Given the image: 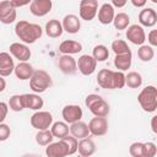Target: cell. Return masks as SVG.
I'll return each mask as SVG.
<instances>
[{"label":"cell","instance_id":"obj_1","mask_svg":"<svg viewBox=\"0 0 157 157\" xmlns=\"http://www.w3.org/2000/svg\"><path fill=\"white\" fill-rule=\"evenodd\" d=\"M15 33L25 44H33L42 37L43 29L37 23H31L26 20H21L15 25Z\"/></svg>","mask_w":157,"mask_h":157},{"label":"cell","instance_id":"obj_2","mask_svg":"<svg viewBox=\"0 0 157 157\" xmlns=\"http://www.w3.org/2000/svg\"><path fill=\"white\" fill-rule=\"evenodd\" d=\"M137 101H139L140 107L145 112H147V113L156 112V109H157V88L152 85L146 86L139 93Z\"/></svg>","mask_w":157,"mask_h":157},{"label":"cell","instance_id":"obj_3","mask_svg":"<svg viewBox=\"0 0 157 157\" xmlns=\"http://www.w3.org/2000/svg\"><path fill=\"white\" fill-rule=\"evenodd\" d=\"M53 85L50 75L44 70H34L29 78V87L34 93H43Z\"/></svg>","mask_w":157,"mask_h":157},{"label":"cell","instance_id":"obj_4","mask_svg":"<svg viewBox=\"0 0 157 157\" xmlns=\"http://www.w3.org/2000/svg\"><path fill=\"white\" fill-rule=\"evenodd\" d=\"M85 104L88 108V110L96 117H107L110 110L109 104L99 94L96 93L88 94L85 99Z\"/></svg>","mask_w":157,"mask_h":157},{"label":"cell","instance_id":"obj_5","mask_svg":"<svg viewBox=\"0 0 157 157\" xmlns=\"http://www.w3.org/2000/svg\"><path fill=\"white\" fill-rule=\"evenodd\" d=\"M98 0H81L78 6L80 18L85 21H92L97 16Z\"/></svg>","mask_w":157,"mask_h":157},{"label":"cell","instance_id":"obj_6","mask_svg":"<svg viewBox=\"0 0 157 157\" xmlns=\"http://www.w3.org/2000/svg\"><path fill=\"white\" fill-rule=\"evenodd\" d=\"M53 124V115L49 112L38 110L31 117V125L37 130L49 129Z\"/></svg>","mask_w":157,"mask_h":157},{"label":"cell","instance_id":"obj_7","mask_svg":"<svg viewBox=\"0 0 157 157\" xmlns=\"http://www.w3.org/2000/svg\"><path fill=\"white\" fill-rule=\"evenodd\" d=\"M17 16L16 7L12 6L10 0H2L0 1V22L4 25H10L15 22Z\"/></svg>","mask_w":157,"mask_h":157},{"label":"cell","instance_id":"obj_8","mask_svg":"<svg viewBox=\"0 0 157 157\" xmlns=\"http://www.w3.org/2000/svg\"><path fill=\"white\" fill-rule=\"evenodd\" d=\"M77 64V69L78 71L85 75V76H90L92 75L94 71H96V67H97V61L96 59L92 56V55H88V54H83L78 58V60L76 61Z\"/></svg>","mask_w":157,"mask_h":157},{"label":"cell","instance_id":"obj_9","mask_svg":"<svg viewBox=\"0 0 157 157\" xmlns=\"http://www.w3.org/2000/svg\"><path fill=\"white\" fill-rule=\"evenodd\" d=\"M90 134L94 136H103L108 132V120L105 117H96L92 118L88 123Z\"/></svg>","mask_w":157,"mask_h":157},{"label":"cell","instance_id":"obj_10","mask_svg":"<svg viewBox=\"0 0 157 157\" xmlns=\"http://www.w3.org/2000/svg\"><path fill=\"white\" fill-rule=\"evenodd\" d=\"M126 39L135 45H141L146 40V34L140 25H131L126 27Z\"/></svg>","mask_w":157,"mask_h":157},{"label":"cell","instance_id":"obj_11","mask_svg":"<svg viewBox=\"0 0 157 157\" xmlns=\"http://www.w3.org/2000/svg\"><path fill=\"white\" fill-rule=\"evenodd\" d=\"M61 115H63L65 123L72 124L77 120H81V118L83 115V112H82V108L77 104H67L63 108Z\"/></svg>","mask_w":157,"mask_h":157},{"label":"cell","instance_id":"obj_12","mask_svg":"<svg viewBox=\"0 0 157 157\" xmlns=\"http://www.w3.org/2000/svg\"><path fill=\"white\" fill-rule=\"evenodd\" d=\"M53 2L52 0H32L29 4V11L37 17H43L52 11Z\"/></svg>","mask_w":157,"mask_h":157},{"label":"cell","instance_id":"obj_13","mask_svg":"<svg viewBox=\"0 0 157 157\" xmlns=\"http://www.w3.org/2000/svg\"><path fill=\"white\" fill-rule=\"evenodd\" d=\"M58 65H59L60 71H61L63 74H65V75H74V74H76V71H77L76 60H75V58H72L70 54H63V55L59 58Z\"/></svg>","mask_w":157,"mask_h":157},{"label":"cell","instance_id":"obj_14","mask_svg":"<svg viewBox=\"0 0 157 157\" xmlns=\"http://www.w3.org/2000/svg\"><path fill=\"white\" fill-rule=\"evenodd\" d=\"M45 155L48 157H65V156H69V152H67V147L65 145V142L59 139V141L56 142H50L45 147Z\"/></svg>","mask_w":157,"mask_h":157},{"label":"cell","instance_id":"obj_15","mask_svg":"<svg viewBox=\"0 0 157 157\" xmlns=\"http://www.w3.org/2000/svg\"><path fill=\"white\" fill-rule=\"evenodd\" d=\"M10 54L18 61H27L31 58V49L25 43H12L10 45Z\"/></svg>","mask_w":157,"mask_h":157},{"label":"cell","instance_id":"obj_16","mask_svg":"<svg viewBox=\"0 0 157 157\" xmlns=\"http://www.w3.org/2000/svg\"><path fill=\"white\" fill-rule=\"evenodd\" d=\"M63 29L70 34H75L80 31L81 28V22H80V18L78 16L74 15V13H69L66 15L64 18H63Z\"/></svg>","mask_w":157,"mask_h":157},{"label":"cell","instance_id":"obj_17","mask_svg":"<svg viewBox=\"0 0 157 157\" xmlns=\"http://www.w3.org/2000/svg\"><path fill=\"white\" fill-rule=\"evenodd\" d=\"M139 22L144 27H153L157 23V12L152 7H146L139 13Z\"/></svg>","mask_w":157,"mask_h":157},{"label":"cell","instance_id":"obj_18","mask_svg":"<svg viewBox=\"0 0 157 157\" xmlns=\"http://www.w3.org/2000/svg\"><path fill=\"white\" fill-rule=\"evenodd\" d=\"M13 69H15V64H13L12 56L6 52H1L0 53V76L2 77L10 76L13 72Z\"/></svg>","mask_w":157,"mask_h":157},{"label":"cell","instance_id":"obj_19","mask_svg":"<svg viewBox=\"0 0 157 157\" xmlns=\"http://www.w3.org/2000/svg\"><path fill=\"white\" fill-rule=\"evenodd\" d=\"M97 15H98V21L102 23V25H109L113 22V18L115 16V12H114V6L112 4H108V2H104L97 11Z\"/></svg>","mask_w":157,"mask_h":157},{"label":"cell","instance_id":"obj_20","mask_svg":"<svg viewBox=\"0 0 157 157\" xmlns=\"http://www.w3.org/2000/svg\"><path fill=\"white\" fill-rule=\"evenodd\" d=\"M22 99L25 108L32 110H39L44 104L43 98L39 96V93H25L22 94Z\"/></svg>","mask_w":157,"mask_h":157},{"label":"cell","instance_id":"obj_21","mask_svg":"<svg viewBox=\"0 0 157 157\" xmlns=\"http://www.w3.org/2000/svg\"><path fill=\"white\" fill-rule=\"evenodd\" d=\"M113 70L102 69L98 71L97 75V83L105 90H114L113 88Z\"/></svg>","mask_w":157,"mask_h":157},{"label":"cell","instance_id":"obj_22","mask_svg":"<svg viewBox=\"0 0 157 157\" xmlns=\"http://www.w3.org/2000/svg\"><path fill=\"white\" fill-rule=\"evenodd\" d=\"M77 151L82 157H88L96 152V145L92 139L86 136L83 139H80V141L77 144Z\"/></svg>","mask_w":157,"mask_h":157},{"label":"cell","instance_id":"obj_23","mask_svg":"<svg viewBox=\"0 0 157 157\" xmlns=\"http://www.w3.org/2000/svg\"><path fill=\"white\" fill-rule=\"evenodd\" d=\"M33 67L31 64H28L27 61H20L15 69H13V72L16 75L17 78L22 80V81H26V80H29L32 74H33Z\"/></svg>","mask_w":157,"mask_h":157},{"label":"cell","instance_id":"obj_24","mask_svg":"<svg viewBox=\"0 0 157 157\" xmlns=\"http://www.w3.org/2000/svg\"><path fill=\"white\" fill-rule=\"evenodd\" d=\"M69 131L71 132L72 136H75L77 140L83 139L86 136L90 135V130H88V124H86L85 121L77 120L75 123H72L69 128Z\"/></svg>","mask_w":157,"mask_h":157},{"label":"cell","instance_id":"obj_25","mask_svg":"<svg viewBox=\"0 0 157 157\" xmlns=\"http://www.w3.org/2000/svg\"><path fill=\"white\" fill-rule=\"evenodd\" d=\"M82 50V44L77 40H64L60 43L59 45V52L63 53V54H78Z\"/></svg>","mask_w":157,"mask_h":157},{"label":"cell","instance_id":"obj_26","mask_svg":"<svg viewBox=\"0 0 157 157\" xmlns=\"http://www.w3.org/2000/svg\"><path fill=\"white\" fill-rule=\"evenodd\" d=\"M132 63V54L131 53H124V54H115L114 58V66L119 71H126L130 69Z\"/></svg>","mask_w":157,"mask_h":157},{"label":"cell","instance_id":"obj_27","mask_svg":"<svg viewBox=\"0 0 157 157\" xmlns=\"http://www.w3.org/2000/svg\"><path fill=\"white\" fill-rule=\"evenodd\" d=\"M45 33L48 37L50 38H59L64 29H63V25L59 20H49L47 23H45Z\"/></svg>","mask_w":157,"mask_h":157},{"label":"cell","instance_id":"obj_28","mask_svg":"<svg viewBox=\"0 0 157 157\" xmlns=\"http://www.w3.org/2000/svg\"><path fill=\"white\" fill-rule=\"evenodd\" d=\"M50 131H52L54 137L63 139L64 136H66L69 134V125L65 121H55L52 124Z\"/></svg>","mask_w":157,"mask_h":157},{"label":"cell","instance_id":"obj_29","mask_svg":"<svg viewBox=\"0 0 157 157\" xmlns=\"http://www.w3.org/2000/svg\"><path fill=\"white\" fill-rule=\"evenodd\" d=\"M125 85L130 88H139L142 85V76L137 71H130L125 75Z\"/></svg>","mask_w":157,"mask_h":157},{"label":"cell","instance_id":"obj_30","mask_svg":"<svg viewBox=\"0 0 157 157\" xmlns=\"http://www.w3.org/2000/svg\"><path fill=\"white\" fill-rule=\"evenodd\" d=\"M137 56L141 61H151L155 56V50H153V47L151 45H146V44H141L140 48L137 49Z\"/></svg>","mask_w":157,"mask_h":157},{"label":"cell","instance_id":"obj_31","mask_svg":"<svg viewBox=\"0 0 157 157\" xmlns=\"http://www.w3.org/2000/svg\"><path fill=\"white\" fill-rule=\"evenodd\" d=\"M113 25L117 29L121 31V29H126V27L130 25V17L128 13L125 12H119L114 16L113 18Z\"/></svg>","mask_w":157,"mask_h":157},{"label":"cell","instance_id":"obj_32","mask_svg":"<svg viewBox=\"0 0 157 157\" xmlns=\"http://www.w3.org/2000/svg\"><path fill=\"white\" fill-rule=\"evenodd\" d=\"M53 139H54V136L49 129L38 130V132L36 134V142L39 146H47L48 144H50L53 141Z\"/></svg>","mask_w":157,"mask_h":157},{"label":"cell","instance_id":"obj_33","mask_svg":"<svg viewBox=\"0 0 157 157\" xmlns=\"http://www.w3.org/2000/svg\"><path fill=\"white\" fill-rule=\"evenodd\" d=\"M92 56L96 59V61H105L109 56V50L105 45L98 44L92 50Z\"/></svg>","mask_w":157,"mask_h":157},{"label":"cell","instance_id":"obj_34","mask_svg":"<svg viewBox=\"0 0 157 157\" xmlns=\"http://www.w3.org/2000/svg\"><path fill=\"white\" fill-rule=\"evenodd\" d=\"M9 108L13 112H21L25 109L23 105V99H22V94H13L10 97L9 103H7Z\"/></svg>","mask_w":157,"mask_h":157},{"label":"cell","instance_id":"obj_35","mask_svg":"<svg viewBox=\"0 0 157 157\" xmlns=\"http://www.w3.org/2000/svg\"><path fill=\"white\" fill-rule=\"evenodd\" d=\"M112 50L114 52V54H124V53H131L130 47L128 45V43L123 39H115L112 43Z\"/></svg>","mask_w":157,"mask_h":157},{"label":"cell","instance_id":"obj_36","mask_svg":"<svg viewBox=\"0 0 157 157\" xmlns=\"http://www.w3.org/2000/svg\"><path fill=\"white\" fill-rule=\"evenodd\" d=\"M61 140L65 142V145H66V147H67L69 156H72V155H75V153L77 152V144H78V140H77L75 136L67 134V135L64 136Z\"/></svg>","mask_w":157,"mask_h":157},{"label":"cell","instance_id":"obj_37","mask_svg":"<svg viewBox=\"0 0 157 157\" xmlns=\"http://www.w3.org/2000/svg\"><path fill=\"white\" fill-rule=\"evenodd\" d=\"M125 86V74L123 71H114L113 72V88L119 90Z\"/></svg>","mask_w":157,"mask_h":157},{"label":"cell","instance_id":"obj_38","mask_svg":"<svg viewBox=\"0 0 157 157\" xmlns=\"http://www.w3.org/2000/svg\"><path fill=\"white\" fill-rule=\"evenodd\" d=\"M129 153L132 157H144V142H132L129 147Z\"/></svg>","mask_w":157,"mask_h":157},{"label":"cell","instance_id":"obj_39","mask_svg":"<svg viewBox=\"0 0 157 157\" xmlns=\"http://www.w3.org/2000/svg\"><path fill=\"white\" fill-rule=\"evenodd\" d=\"M157 153L156 144L153 142H144V157H155Z\"/></svg>","mask_w":157,"mask_h":157},{"label":"cell","instance_id":"obj_40","mask_svg":"<svg viewBox=\"0 0 157 157\" xmlns=\"http://www.w3.org/2000/svg\"><path fill=\"white\" fill-rule=\"evenodd\" d=\"M11 135V129L7 124L0 123V141H6Z\"/></svg>","mask_w":157,"mask_h":157},{"label":"cell","instance_id":"obj_41","mask_svg":"<svg viewBox=\"0 0 157 157\" xmlns=\"http://www.w3.org/2000/svg\"><path fill=\"white\" fill-rule=\"evenodd\" d=\"M147 42L150 43L151 47H156L157 45V31L156 29H151V32L147 36Z\"/></svg>","mask_w":157,"mask_h":157},{"label":"cell","instance_id":"obj_42","mask_svg":"<svg viewBox=\"0 0 157 157\" xmlns=\"http://www.w3.org/2000/svg\"><path fill=\"white\" fill-rule=\"evenodd\" d=\"M9 112V105L5 102H0V123H2L7 115Z\"/></svg>","mask_w":157,"mask_h":157},{"label":"cell","instance_id":"obj_43","mask_svg":"<svg viewBox=\"0 0 157 157\" xmlns=\"http://www.w3.org/2000/svg\"><path fill=\"white\" fill-rule=\"evenodd\" d=\"M10 1H11L12 6L16 7V9L17 7H23V6H26V5L32 2V0H10Z\"/></svg>","mask_w":157,"mask_h":157},{"label":"cell","instance_id":"obj_44","mask_svg":"<svg viewBox=\"0 0 157 157\" xmlns=\"http://www.w3.org/2000/svg\"><path fill=\"white\" fill-rule=\"evenodd\" d=\"M112 1V5L113 6H115V7H124L125 5H126V2H128V0H110Z\"/></svg>","mask_w":157,"mask_h":157},{"label":"cell","instance_id":"obj_45","mask_svg":"<svg viewBox=\"0 0 157 157\" xmlns=\"http://www.w3.org/2000/svg\"><path fill=\"white\" fill-rule=\"evenodd\" d=\"M147 0H131V4L135 6V7H144L146 5Z\"/></svg>","mask_w":157,"mask_h":157},{"label":"cell","instance_id":"obj_46","mask_svg":"<svg viewBox=\"0 0 157 157\" xmlns=\"http://www.w3.org/2000/svg\"><path fill=\"white\" fill-rule=\"evenodd\" d=\"M156 120H157V117L155 115V117H152V119H151V129H152V131L155 132V134H157V126H156Z\"/></svg>","mask_w":157,"mask_h":157},{"label":"cell","instance_id":"obj_47","mask_svg":"<svg viewBox=\"0 0 157 157\" xmlns=\"http://www.w3.org/2000/svg\"><path fill=\"white\" fill-rule=\"evenodd\" d=\"M5 88H6V81L2 76H0V92H4Z\"/></svg>","mask_w":157,"mask_h":157},{"label":"cell","instance_id":"obj_48","mask_svg":"<svg viewBox=\"0 0 157 157\" xmlns=\"http://www.w3.org/2000/svg\"><path fill=\"white\" fill-rule=\"evenodd\" d=\"M151 1H152L153 4H157V0H151Z\"/></svg>","mask_w":157,"mask_h":157}]
</instances>
